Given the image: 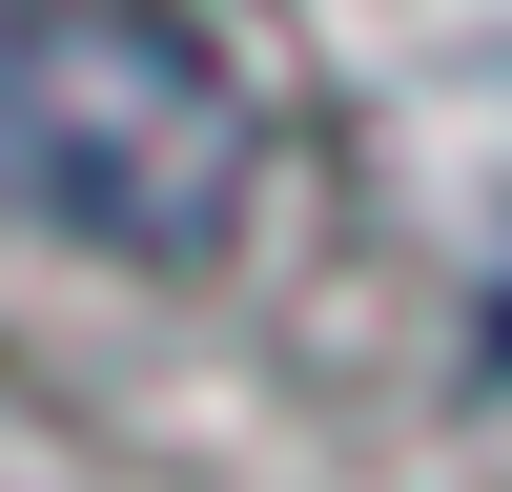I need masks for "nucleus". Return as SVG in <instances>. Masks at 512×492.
<instances>
[{"instance_id": "nucleus-1", "label": "nucleus", "mask_w": 512, "mask_h": 492, "mask_svg": "<svg viewBox=\"0 0 512 492\" xmlns=\"http://www.w3.org/2000/svg\"><path fill=\"white\" fill-rule=\"evenodd\" d=\"M246 164L267 123L185 0H0V205L21 226L103 267H226Z\"/></svg>"}, {"instance_id": "nucleus-2", "label": "nucleus", "mask_w": 512, "mask_h": 492, "mask_svg": "<svg viewBox=\"0 0 512 492\" xmlns=\"http://www.w3.org/2000/svg\"><path fill=\"white\" fill-rule=\"evenodd\" d=\"M492 328H512V287H492Z\"/></svg>"}]
</instances>
